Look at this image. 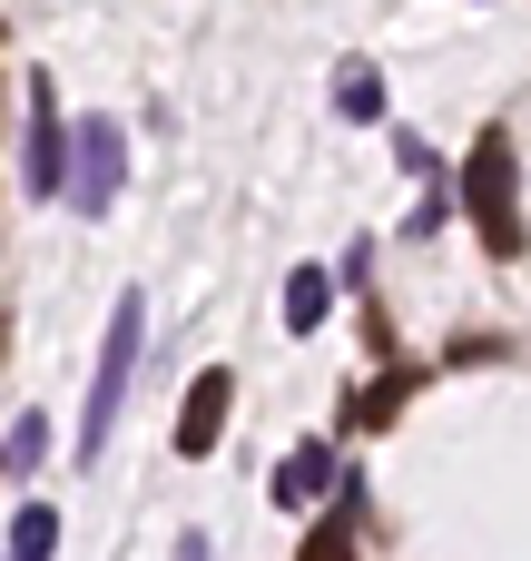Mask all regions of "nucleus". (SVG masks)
I'll return each mask as SVG.
<instances>
[{
    "mask_svg": "<svg viewBox=\"0 0 531 561\" xmlns=\"http://www.w3.org/2000/svg\"><path fill=\"white\" fill-rule=\"evenodd\" d=\"M227 404H236V385H227V365H207V375L187 385V404H177V454H187V463H197V454H217Z\"/></svg>",
    "mask_w": 531,
    "mask_h": 561,
    "instance_id": "5",
    "label": "nucleus"
},
{
    "mask_svg": "<svg viewBox=\"0 0 531 561\" xmlns=\"http://www.w3.org/2000/svg\"><path fill=\"white\" fill-rule=\"evenodd\" d=\"M118 168H128V138H118L108 118H89V128L69 138V207H79V217H108Z\"/></svg>",
    "mask_w": 531,
    "mask_h": 561,
    "instance_id": "3",
    "label": "nucleus"
},
{
    "mask_svg": "<svg viewBox=\"0 0 531 561\" xmlns=\"http://www.w3.org/2000/svg\"><path fill=\"white\" fill-rule=\"evenodd\" d=\"M30 197H69V128L49 79H30Z\"/></svg>",
    "mask_w": 531,
    "mask_h": 561,
    "instance_id": "4",
    "label": "nucleus"
},
{
    "mask_svg": "<svg viewBox=\"0 0 531 561\" xmlns=\"http://www.w3.org/2000/svg\"><path fill=\"white\" fill-rule=\"evenodd\" d=\"M138 345H148V306H138V296H118V306H108V345H99V375H89V424H79V454H108V424H118V404H128Z\"/></svg>",
    "mask_w": 531,
    "mask_h": 561,
    "instance_id": "2",
    "label": "nucleus"
},
{
    "mask_svg": "<svg viewBox=\"0 0 531 561\" xmlns=\"http://www.w3.org/2000/svg\"><path fill=\"white\" fill-rule=\"evenodd\" d=\"M49 542H59V513H49V503H30V513L10 523V561H49Z\"/></svg>",
    "mask_w": 531,
    "mask_h": 561,
    "instance_id": "10",
    "label": "nucleus"
},
{
    "mask_svg": "<svg viewBox=\"0 0 531 561\" xmlns=\"http://www.w3.org/2000/svg\"><path fill=\"white\" fill-rule=\"evenodd\" d=\"M443 227V178H424V197H414V237H434Z\"/></svg>",
    "mask_w": 531,
    "mask_h": 561,
    "instance_id": "13",
    "label": "nucleus"
},
{
    "mask_svg": "<svg viewBox=\"0 0 531 561\" xmlns=\"http://www.w3.org/2000/svg\"><path fill=\"white\" fill-rule=\"evenodd\" d=\"M463 207H473V227H483V247L493 256H522V168H512V138L503 128H483L473 138V158H463Z\"/></svg>",
    "mask_w": 531,
    "mask_h": 561,
    "instance_id": "1",
    "label": "nucleus"
},
{
    "mask_svg": "<svg viewBox=\"0 0 531 561\" xmlns=\"http://www.w3.org/2000/svg\"><path fill=\"white\" fill-rule=\"evenodd\" d=\"M177 561H207V542H197V533H187V542H177Z\"/></svg>",
    "mask_w": 531,
    "mask_h": 561,
    "instance_id": "14",
    "label": "nucleus"
},
{
    "mask_svg": "<svg viewBox=\"0 0 531 561\" xmlns=\"http://www.w3.org/2000/svg\"><path fill=\"white\" fill-rule=\"evenodd\" d=\"M414 385H424V365H394V375H374V385H365V394H355V424H394V414H404V394H414Z\"/></svg>",
    "mask_w": 531,
    "mask_h": 561,
    "instance_id": "8",
    "label": "nucleus"
},
{
    "mask_svg": "<svg viewBox=\"0 0 531 561\" xmlns=\"http://www.w3.org/2000/svg\"><path fill=\"white\" fill-rule=\"evenodd\" d=\"M335 108H345V118H384V79H374V59H345V69H335Z\"/></svg>",
    "mask_w": 531,
    "mask_h": 561,
    "instance_id": "9",
    "label": "nucleus"
},
{
    "mask_svg": "<svg viewBox=\"0 0 531 561\" xmlns=\"http://www.w3.org/2000/svg\"><path fill=\"white\" fill-rule=\"evenodd\" d=\"M325 493H335V444H296V454L276 463V503L305 513V503H325Z\"/></svg>",
    "mask_w": 531,
    "mask_h": 561,
    "instance_id": "6",
    "label": "nucleus"
},
{
    "mask_svg": "<svg viewBox=\"0 0 531 561\" xmlns=\"http://www.w3.org/2000/svg\"><path fill=\"white\" fill-rule=\"evenodd\" d=\"M296 561H355V533H345V513H325L315 533H305V552Z\"/></svg>",
    "mask_w": 531,
    "mask_h": 561,
    "instance_id": "11",
    "label": "nucleus"
},
{
    "mask_svg": "<svg viewBox=\"0 0 531 561\" xmlns=\"http://www.w3.org/2000/svg\"><path fill=\"white\" fill-rule=\"evenodd\" d=\"M325 306H335V276H325V266H296V276H286V335H315Z\"/></svg>",
    "mask_w": 531,
    "mask_h": 561,
    "instance_id": "7",
    "label": "nucleus"
},
{
    "mask_svg": "<svg viewBox=\"0 0 531 561\" xmlns=\"http://www.w3.org/2000/svg\"><path fill=\"white\" fill-rule=\"evenodd\" d=\"M39 454H49V424H39V414H20V424H10V454H0V463H10V473H30Z\"/></svg>",
    "mask_w": 531,
    "mask_h": 561,
    "instance_id": "12",
    "label": "nucleus"
}]
</instances>
